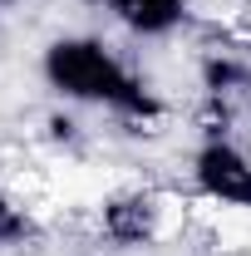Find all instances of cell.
I'll use <instances>...</instances> for the list:
<instances>
[{
  "label": "cell",
  "instance_id": "7a4b0ae2",
  "mask_svg": "<svg viewBox=\"0 0 251 256\" xmlns=\"http://www.w3.org/2000/svg\"><path fill=\"white\" fill-rule=\"evenodd\" d=\"M192 188L207 202L251 212V153L236 138H222V133L202 138L192 153Z\"/></svg>",
  "mask_w": 251,
  "mask_h": 256
},
{
  "label": "cell",
  "instance_id": "6da1fadb",
  "mask_svg": "<svg viewBox=\"0 0 251 256\" xmlns=\"http://www.w3.org/2000/svg\"><path fill=\"white\" fill-rule=\"evenodd\" d=\"M40 79L50 94H60L64 104L79 108H98L114 114L124 124H158L168 114V104L158 98V89L128 64V54L104 40V34H54L40 50Z\"/></svg>",
  "mask_w": 251,
  "mask_h": 256
},
{
  "label": "cell",
  "instance_id": "52a82bcc",
  "mask_svg": "<svg viewBox=\"0 0 251 256\" xmlns=\"http://www.w3.org/2000/svg\"><path fill=\"white\" fill-rule=\"evenodd\" d=\"M10 5H20V0H0V10H10Z\"/></svg>",
  "mask_w": 251,
  "mask_h": 256
},
{
  "label": "cell",
  "instance_id": "3957f363",
  "mask_svg": "<svg viewBox=\"0 0 251 256\" xmlns=\"http://www.w3.org/2000/svg\"><path fill=\"white\" fill-rule=\"evenodd\" d=\"M84 5L133 40H168L192 15V0H84Z\"/></svg>",
  "mask_w": 251,
  "mask_h": 256
},
{
  "label": "cell",
  "instance_id": "8992f818",
  "mask_svg": "<svg viewBox=\"0 0 251 256\" xmlns=\"http://www.w3.org/2000/svg\"><path fill=\"white\" fill-rule=\"evenodd\" d=\"M242 25H246V40H251V0H242Z\"/></svg>",
  "mask_w": 251,
  "mask_h": 256
},
{
  "label": "cell",
  "instance_id": "5b68a950",
  "mask_svg": "<svg viewBox=\"0 0 251 256\" xmlns=\"http://www.w3.org/2000/svg\"><path fill=\"white\" fill-rule=\"evenodd\" d=\"M30 236H34V217L10 192H0V252H5V246H20V242H30Z\"/></svg>",
  "mask_w": 251,
  "mask_h": 256
},
{
  "label": "cell",
  "instance_id": "277c9868",
  "mask_svg": "<svg viewBox=\"0 0 251 256\" xmlns=\"http://www.w3.org/2000/svg\"><path fill=\"white\" fill-rule=\"evenodd\" d=\"M108 236H118V242H128V246L158 242V236H162V202L148 197V192L118 197V202L108 207Z\"/></svg>",
  "mask_w": 251,
  "mask_h": 256
}]
</instances>
